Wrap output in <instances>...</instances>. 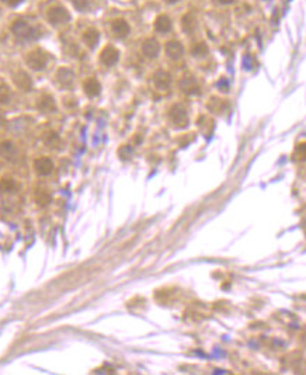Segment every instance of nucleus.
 Returning a JSON list of instances; mask_svg holds the SVG:
<instances>
[{
	"label": "nucleus",
	"instance_id": "f257e3e1",
	"mask_svg": "<svg viewBox=\"0 0 306 375\" xmlns=\"http://www.w3.org/2000/svg\"><path fill=\"white\" fill-rule=\"evenodd\" d=\"M12 31L14 37L17 38V41L20 42L33 41V40H37L40 37V31H38L36 25H33L29 21L24 20V18H18L13 23Z\"/></svg>",
	"mask_w": 306,
	"mask_h": 375
},
{
	"label": "nucleus",
	"instance_id": "f03ea898",
	"mask_svg": "<svg viewBox=\"0 0 306 375\" xmlns=\"http://www.w3.org/2000/svg\"><path fill=\"white\" fill-rule=\"evenodd\" d=\"M25 62L33 71H42L48 64V53L41 48H36L27 53Z\"/></svg>",
	"mask_w": 306,
	"mask_h": 375
},
{
	"label": "nucleus",
	"instance_id": "7ed1b4c3",
	"mask_svg": "<svg viewBox=\"0 0 306 375\" xmlns=\"http://www.w3.org/2000/svg\"><path fill=\"white\" fill-rule=\"evenodd\" d=\"M47 20L52 25H60V24H65L71 20V14L64 6H55L48 10Z\"/></svg>",
	"mask_w": 306,
	"mask_h": 375
},
{
	"label": "nucleus",
	"instance_id": "20e7f679",
	"mask_svg": "<svg viewBox=\"0 0 306 375\" xmlns=\"http://www.w3.org/2000/svg\"><path fill=\"white\" fill-rule=\"evenodd\" d=\"M118 56H119V53H118L117 49L114 47H111V45H108V47L104 48L100 53L101 62L106 65V66H112V65L117 64Z\"/></svg>",
	"mask_w": 306,
	"mask_h": 375
},
{
	"label": "nucleus",
	"instance_id": "39448f33",
	"mask_svg": "<svg viewBox=\"0 0 306 375\" xmlns=\"http://www.w3.org/2000/svg\"><path fill=\"white\" fill-rule=\"evenodd\" d=\"M142 51L146 55L147 58H156L159 55L160 51V45L159 42L153 38H149L146 41L143 42V47H142Z\"/></svg>",
	"mask_w": 306,
	"mask_h": 375
},
{
	"label": "nucleus",
	"instance_id": "423d86ee",
	"mask_svg": "<svg viewBox=\"0 0 306 375\" xmlns=\"http://www.w3.org/2000/svg\"><path fill=\"white\" fill-rule=\"evenodd\" d=\"M56 82L62 86V88H71L72 83H73V73H72L69 69L66 68H60L58 72H56Z\"/></svg>",
	"mask_w": 306,
	"mask_h": 375
},
{
	"label": "nucleus",
	"instance_id": "0eeeda50",
	"mask_svg": "<svg viewBox=\"0 0 306 375\" xmlns=\"http://www.w3.org/2000/svg\"><path fill=\"white\" fill-rule=\"evenodd\" d=\"M36 170L42 175V176H48L51 175L53 170L52 160L49 158H40L36 160Z\"/></svg>",
	"mask_w": 306,
	"mask_h": 375
},
{
	"label": "nucleus",
	"instance_id": "6e6552de",
	"mask_svg": "<svg viewBox=\"0 0 306 375\" xmlns=\"http://www.w3.org/2000/svg\"><path fill=\"white\" fill-rule=\"evenodd\" d=\"M112 31H114V34L118 38H125V37L130 34V25H128V23L125 20L118 18V20L112 21Z\"/></svg>",
	"mask_w": 306,
	"mask_h": 375
},
{
	"label": "nucleus",
	"instance_id": "1a4fd4ad",
	"mask_svg": "<svg viewBox=\"0 0 306 375\" xmlns=\"http://www.w3.org/2000/svg\"><path fill=\"white\" fill-rule=\"evenodd\" d=\"M182 45L177 41H170L166 44V53L171 59H180L182 56Z\"/></svg>",
	"mask_w": 306,
	"mask_h": 375
},
{
	"label": "nucleus",
	"instance_id": "9d476101",
	"mask_svg": "<svg viewBox=\"0 0 306 375\" xmlns=\"http://www.w3.org/2000/svg\"><path fill=\"white\" fill-rule=\"evenodd\" d=\"M83 89H84V92H86L88 97H96L97 94L100 93L101 86L95 77H90V79H87L86 82L83 83Z\"/></svg>",
	"mask_w": 306,
	"mask_h": 375
},
{
	"label": "nucleus",
	"instance_id": "9b49d317",
	"mask_svg": "<svg viewBox=\"0 0 306 375\" xmlns=\"http://www.w3.org/2000/svg\"><path fill=\"white\" fill-rule=\"evenodd\" d=\"M170 117L171 120L177 124V125H180V127H184L186 124H187V112L182 110L181 107H173L170 111Z\"/></svg>",
	"mask_w": 306,
	"mask_h": 375
},
{
	"label": "nucleus",
	"instance_id": "f8f14e48",
	"mask_svg": "<svg viewBox=\"0 0 306 375\" xmlns=\"http://www.w3.org/2000/svg\"><path fill=\"white\" fill-rule=\"evenodd\" d=\"M14 82L17 84L18 88H21L23 90H29L31 86H33V83H31V79L27 73H24V72H18L17 75H14Z\"/></svg>",
	"mask_w": 306,
	"mask_h": 375
},
{
	"label": "nucleus",
	"instance_id": "ddd939ff",
	"mask_svg": "<svg viewBox=\"0 0 306 375\" xmlns=\"http://www.w3.org/2000/svg\"><path fill=\"white\" fill-rule=\"evenodd\" d=\"M99 38H100V36H99V33L95 28L86 30L84 34H83V41L86 42L90 48H95L97 45Z\"/></svg>",
	"mask_w": 306,
	"mask_h": 375
},
{
	"label": "nucleus",
	"instance_id": "4468645a",
	"mask_svg": "<svg viewBox=\"0 0 306 375\" xmlns=\"http://www.w3.org/2000/svg\"><path fill=\"white\" fill-rule=\"evenodd\" d=\"M155 28L158 30L159 33H167L171 28L170 18L167 17V16H160V17H158L156 23H155Z\"/></svg>",
	"mask_w": 306,
	"mask_h": 375
},
{
	"label": "nucleus",
	"instance_id": "2eb2a0df",
	"mask_svg": "<svg viewBox=\"0 0 306 375\" xmlns=\"http://www.w3.org/2000/svg\"><path fill=\"white\" fill-rule=\"evenodd\" d=\"M155 83H156L158 88L160 89L169 88V84H170V76H169L166 72H159V73L155 76Z\"/></svg>",
	"mask_w": 306,
	"mask_h": 375
},
{
	"label": "nucleus",
	"instance_id": "dca6fc26",
	"mask_svg": "<svg viewBox=\"0 0 306 375\" xmlns=\"http://www.w3.org/2000/svg\"><path fill=\"white\" fill-rule=\"evenodd\" d=\"M55 108H56V107H55L53 100L51 99L49 96H44L41 101H40V110L45 112H51L53 111Z\"/></svg>",
	"mask_w": 306,
	"mask_h": 375
},
{
	"label": "nucleus",
	"instance_id": "f3484780",
	"mask_svg": "<svg viewBox=\"0 0 306 375\" xmlns=\"http://www.w3.org/2000/svg\"><path fill=\"white\" fill-rule=\"evenodd\" d=\"M72 2H73V5H75L77 10H80V12H87L90 6H91V3H93V0H72Z\"/></svg>",
	"mask_w": 306,
	"mask_h": 375
},
{
	"label": "nucleus",
	"instance_id": "a211bd4d",
	"mask_svg": "<svg viewBox=\"0 0 306 375\" xmlns=\"http://www.w3.org/2000/svg\"><path fill=\"white\" fill-rule=\"evenodd\" d=\"M2 2H3V3H6L7 6L14 7V6H17V5H20L23 0H2Z\"/></svg>",
	"mask_w": 306,
	"mask_h": 375
},
{
	"label": "nucleus",
	"instance_id": "6ab92c4d",
	"mask_svg": "<svg viewBox=\"0 0 306 375\" xmlns=\"http://www.w3.org/2000/svg\"><path fill=\"white\" fill-rule=\"evenodd\" d=\"M3 124H5V117H3V116L0 114V127H2Z\"/></svg>",
	"mask_w": 306,
	"mask_h": 375
},
{
	"label": "nucleus",
	"instance_id": "aec40b11",
	"mask_svg": "<svg viewBox=\"0 0 306 375\" xmlns=\"http://www.w3.org/2000/svg\"><path fill=\"white\" fill-rule=\"evenodd\" d=\"M169 3H174V2H177V0H167Z\"/></svg>",
	"mask_w": 306,
	"mask_h": 375
}]
</instances>
